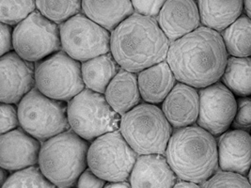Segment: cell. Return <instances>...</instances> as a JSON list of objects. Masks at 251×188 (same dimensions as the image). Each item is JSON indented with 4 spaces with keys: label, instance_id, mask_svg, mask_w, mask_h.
Listing matches in <instances>:
<instances>
[{
    "label": "cell",
    "instance_id": "836d02e7",
    "mask_svg": "<svg viewBox=\"0 0 251 188\" xmlns=\"http://www.w3.org/2000/svg\"><path fill=\"white\" fill-rule=\"evenodd\" d=\"M13 28L11 24L0 23V33H1V48L0 56H3L9 52L13 51Z\"/></svg>",
    "mask_w": 251,
    "mask_h": 188
},
{
    "label": "cell",
    "instance_id": "d6a6232c",
    "mask_svg": "<svg viewBox=\"0 0 251 188\" xmlns=\"http://www.w3.org/2000/svg\"><path fill=\"white\" fill-rule=\"evenodd\" d=\"M105 184L106 182L103 179L94 173L88 166L81 173L75 187L79 188H103L105 187Z\"/></svg>",
    "mask_w": 251,
    "mask_h": 188
},
{
    "label": "cell",
    "instance_id": "4fadbf2b",
    "mask_svg": "<svg viewBox=\"0 0 251 188\" xmlns=\"http://www.w3.org/2000/svg\"><path fill=\"white\" fill-rule=\"evenodd\" d=\"M36 87L35 63L21 58L15 51L0 58V101L18 105Z\"/></svg>",
    "mask_w": 251,
    "mask_h": 188
},
{
    "label": "cell",
    "instance_id": "3957f363",
    "mask_svg": "<svg viewBox=\"0 0 251 188\" xmlns=\"http://www.w3.org/2000/svg\"><path fill=\"white\" fill-rule=\"evenodd\" d=\"M165 155L178 178L200 185L219 167L216 137L198 124L173 130Z\"/></svg>",
    "mask_w": 251,
    "mask_h": 188
},
{
    "label": "cell",
    "instance_id": "603a6c76",
    "mask_svg": "<svg viewBox=\"0 0 251 188\" xmlns=\"http://www.w3.org/2000/svg\"><path fill=\"white\" fill-rule=\"evenodd\" d=\"M121 70L111 52L81 62V71L85 87L104 94L109 83Z\"/></svg>",
    "mask_w": 251,
    "mask_h": 188
},
{
    "label": "cell",
    "instance_id": "74e56055",
    "mask_svg": "<svg viewBox=\"0 0 251 188\" xmlns=\"http://www.w3.org/2000/svg\"><path fill=\"white\" fill-rule=\"evenodd\" d=\"M244 10L246 14L251 18V0H244Z\"/></svg>",
    "mask_w": 251,
    "mask_h": 188
},
{
    "label": "cell",
    "instance_id": "7c38bea8",
    "mask_svg": "<svg viewBox=\"0 0 251 188\" xmlns=\"http://www.w3.org/2000/svg\"><path fill=\"white\" fill-rule=\"evenodd\" d=\"M200 113L197 124L215 137L229 127L237 110L234 94L220 81L200 89Z\"/></svg>",
    "mask_w": 251,
    "mask_h": 188
},
{
    "label": "cell",
    "instance_id": "cb8c5ba5",
    "mask_svg": "<svg viewBox=\"0 0 251 188\" xmlns=\"http://www.w3.org/2000/svg\"><path fill=\"white\" fill-rule=\"evenodd\" d=\"M228 54L231 57H251V18L242 14L220 32Z\"/></svg>",
    "mask_w": 251,
    "mask_h": 188
},
{
    "label": "cell",
    "instance_id": "5bb4252c",
    "mask_svg": "<svg viewBox=\"0 0 251 188\" xmlns=\"http://www.w3.org/2000/svg\"><path fill=\"white\" fill-rule=\"evenodd\" d=\"M42 141L19 126L0 135V166L13 172L39 164Z\"/></svg>",
    "mask_w": 251,
    "mask_h": 188
},
{
    "label": "cell",
    "instance_id": "5b68a950",
    "mask_svg": "<svg viewBox=\"0 0 251 188\" xmlns=\"http://www.w3.org/2000/svg\"><path fill=\"white\" fill-rule=\"evenodd\" d=\"M120 131L139 154H165L173 127L161 106L141 102L121 118Z\"/></svg>",
    "mask_w": 251,
    "mask_h": 188
},
{
    "label": "cell",
    "instance_id": "9a60e30c",
    "mask_svg": "<svg viewBox=\"0 0 251 188\" xmlns=\"http://www.w3.org/2000/svg\"><path fill=\"white\" fill-rule=\"evenodd\" d=\"M156 19L171 42L182 38L202 25L196 0H167Z\"/></svg>",
    "mask_w": 251,
    "mask_h": 188
},
{
    "label": "cell",
    "instance_id": "f546056e",
    "mask_svg": "<svg viewBox=\"0 0 251 188\" xmlns=\"http://www.w3.org/2000/svg\"><path fill=\"white\" fill-rule=\"evenodd\" d=\"M231 127L250 132L251 131V98L240 97L237 100V110Z\"/></svg>",
    "mask_w": 251,
    "mask_h": 188
},
{
    "label": "cell",
    "instance_id": "4316f807",
    "mask_svg": "<svg viewBox=\"0 0 251 188\" xmlns=\"http://www.w3.org/2000/svg\"><path fill=\"white\" fill-rule=\"evenodd\" d=\"M2 188H54L56 186L46 178L39 164H34L11 172Z\"/></svg>",
    "mask_w": 251,
    "mask_h": 188
},
{
    "label": "cell",
    "instance_id": "8992f818",
    "mask_svg": "<svg viewBox=\"0 0 251 188\" xmlns=\"http://www.w3.org/2000/svg\"><path fill=\"white\" fill-rule=\"evenodd\" d=\"M67 114L70 129L89 142L120 129L122 116L108 104L104 94L87 88L69 101Z\"/></svg>",
    "mask_w": 251,
    "mask_h": 188
},
{
    "label": "cell",
    "instance_id": "484cf974",
    "mask_svg": "<svg viewBox=\"0 0 251 188\" xmlns=\"http://www.w3.org/2000/svg\"><path fill=\"white\" fill-rule=\"evenodd\" d=\"M36 5L43 15L58 24L82 12V0H36Z\"/></svg>",
    "mask_w": 251,
    "mask_h": 188
},
{
    "label": "cell",
    "instance_id": "1f68e13d",
    "mask_svg": "<svg viewBox=\"0 0 251 188\" xmlns=\"http://www.w3.org/2000/svg\"><path fill=\"white\" fill-rule=\"evenodd\" d=\"M135 12L140 14L157 17L160 10L167 0H131Z\"/></svg>",
    "mask_w": 251,
    "mask_h": 188
},
{
    "label": "cell",
    "instance_id": "44dd1931",
    "mask_svg": "<svg viewBox=\"0 0 251 188\" xmlns=\"http://www.w3.org/2000/svg\"><path fill=\"white\" fill-rule=\"evenodd\" d=\"M82 12L112 31L135 10L131 0H82Z\"/></svg>",
    "mask_w": 251,
    "mask_h": 188
},
{
    "label": "cell",
    "instance_id": "8d00e7d4",
    "mask_svg": "<svg viewBox=\"0 0 251 188\" xmlns=\"http://www.w3.org/2000/svg\"><path fill=\"white\" fill-rule=\"evenodd\" d=\"M10 174H11V171H9L8 169L0 166V187L1 188L5 184V182L8 180Z\"/></svg>",
    "mask_w": 251,
    "mask_h": 188
},
{
    "label": "cell",
    "instance_id": "f35d334b",
    "mask_svg": "<svg viewBox=\"0 0 251 188\" xmlns=\"http://www.w3.org/2000/svg\"><path fill=\"white\" fill-rule=\"evenodd\" d=\"M248 179H249V181H250V183H251V169H250V171H249V174H248Z\"/></svg>",
    "mask_w": 251,
    "mask_h": 188
},
{
    "label": "cell",
    "instance_id": "d4e9b609",
    "mask_svg": "<svg viewBox=\"0 0 251 188\" xmlns=\"http://www.w3.org/2000/svg\"><path fill=\"white\" fill-rule=\"evenodd\" d=\"M221 82L239 97L251 96V57H228Z\"/></svg>",
    "mask_w": 251,
    "mask_h": 188
},
{
    "label": "cell",
    "instance_id": "30bf717a",
    "mask_svg": "<svg viewBox=\"0 0 251 188\" xmlns=\"http://www.w3.org/2000/svg\"><path fill=\"white\" fill-rule=\"evenodd\" d=\"M61 50L59 24L38 10L13 28V51L37 63Z\"/></svg>",
    "mask_w": 251,
    "mask_h": 188
},
{
    "label": "cell",
    "instance_id": "9c48e42d",
    "mask_svg": "<svg viewBox=\"0 0 251 188\" xmlns=\"http://www.w3.org/2000/svg\"><path fill=\"white\" fill-rule=\"evenodd\" d=\"M137 156L121 131L116 130L91 142L88 166L106 183L129 181Z\"/></svg>",
    "mask_w": 251,
    "mask_h": 188
},
{
    "label": "cell",
    "instance_id": "d590c367",
    "mask_svg": "<svg viewBox=\"0 0 251 188\" xmlns=\"http://www.w3.org/2000/svg\"><path fill=\"white\" fill-rule=\"evenodd\" d=\"M105 188H132L129 181H115L107 182L105 184Z\"/></svg>",
    "mask_w": 251,
    "mask_h": 188
},
{
    "label": "cell",
    "instance_id": "83f0119b",
    "mask_svg": "<svg viewBox=\"0 0 251 188\" xmlns=\"http://www.w3.org/2000/svg\"><path fill=\"white\" fill-rule=\"evenodd\" d=\"M37 11L36 0H0V21L15 26Z\"/></svg>",
    "mask_w": 251,
    "mask_h": 188
},
{
    "label": "cell",
    "instance_id": "2e32d148",
    "mask_svg": "<svg viewBox=\"0 0 251 188\" xmlns=\"http://www.w3.org/2000/svg\"><path fill=\"white\" fill-rule=\"evenodd\" d=\"M160 106L173 129L196 124L200 113L199 89L178 81Z\"/></svg>",
    "mask_w": 251,
    "mask_h": 188
},
{
    "label": "cell",
    "instance_id": "277c9868",
    "mask_svg": "<svg viewBox=\"0 0 251 188\" xmlns=\"http://www.w3.org/2000/svg\"><path fill=\"white\" fill-rule=\"evenodd\" d=\"M90 144L73 130H67L42 142L38 164L56 188H74L88 167Z\"/></svg>",
    "mask_w": 251,
    "mask_h": 188
},
{
    "label": "cell",
    "instance_id": "7a4b0ae2",
    "mask_svg": "<svg viewBox=\"0 0 251 188\" xmlns=\"http://www.w3.org/2000/svg\"><path fill=\"white\" fill-rule=\"evenodd\" d=\"M171 44L156 17L135 12L111 31L110 52L121 68L137 73L166 60Z\"/></svg>",
    "mask_w": 251,
    "mask_h": 188
},
{
    "label": "cell",
    "instance_id": "ac0fdd59",
    "mask_svg": "<svg viewBox=\"0 0 251 188\" xmlns=\"http://www.w3.org/2000/svg\"><path fill=\"white\" fill-rule=\"evenodd\" d=\"M178 177L165 154H139L129 182L133 188H174Z\"/></svg>",
    "mask_w": 251,
    "mask_h": 188
},
{
    "label": "cell",
    "instance_id": "e0dca14e",
    "mask_svg": "<svg viewBox=\"0 0 251 188\" xmlns=\"http://www.w3.org/2000/svg\"><path fill=\"white\" fill-rule=\"evenodd\" d=\"M219 168L248 176L251 167V135L244 130L226 131L217 140Z\"/></svg>",
    "mask_w": 251,
    "mask_h": 188
},
{
    "label": "cell",
    "instance_id": "8fae6325",
    "mask_svg": "<svg viewBox=\"0 0 251 188\" xmlns=\"http://www.w3.org/2000/svg\"><path fill=\"white\" fill-rule=\"evenodd\" d=\"M61 49L80 62L110 52L111 31L83 12L59 24Z\"/></svg>",
    "mask_w": 251,
    "mask_h": 188
},
{
    "label": "cell",
    "instance_id": "f1b7e54d",
    "mask_svg": "<svg viewBox=\"0 0 251 188\" xmlns=\"http://www.w3.org/2000/svg\"><path fill=\"white\" fill-rule=\"evenodd\" d=\"M201 188H251L247 176L229 170H217L213 176L201 185Z\"/></svg>",
    "mask_w": 251,
    "mask_h": 188
},
{
    "label": "cell",
    "instance_id": "d6986e66",
    "mask_svg": "<svg viewBox=\"0 0 251 188\" xmlns=\"http://www.w3.org/2000/svg\"><path fill=\"white\" fill-rule=\"evenodd\" d=\"M137 80L142 101L158 106L178 82L167 59L137 72Z\"/></svg>",
    "mask_w": 251,
    "mask_h": 188
},
{
    "label": "cell",
    "instance_id": "4dcf8cb0",
    "mask_svg": "<svg viewBox=\"0 0 251 188\" xmlns=\"http://www.w3.org/2000/svg\"><path fill=\"white\" fill-rule=\"evenodd\" d=\"M1 129L0 134H5L20 126V119L18 114V106L14 104L1 103Z\"/></svg>",
    "mask_w": 251,
    "mask_h": 188
},
{
    "label": "cell",
    "instance_id": "7402d4cb",
    "mask_svg": "<svg viewBox=\"0 0 251 188\" xmlns=\"http://www.w3.org/2000/svg\"><path fill=\"white\" fill-rule=\"evenodd\" d=\"M201 24L223 31L243 14L244 0H197Z\"/></svg>",
    "mask_w": 251,
    "mask_h": 188
},
{
    "label": "cell",
    "instance_id": "e575fe53",
    "mask_svg": "<svg viewBox=\"0 0 251 188\" xmlns=\"http://www.w3.org/2000/svg\"><path fill=\"white\" fill-rule=\"evenodd\" d=\"M175 188H201L200 184H197L192 181L189 180H184V179H180L178 178L176 181V184L174 186Z\"/></svg>",
    "mask_w": 251,
    "mask_h": 188
},
{
    "label": "cell",
    "instance_id": "6da1fadb",
    "mask_svg": "<svg viewBox=\"0 0 251 188\" xmlns=\"http://www.w3.org/2000/svg\"><path fill=\"white\" fill-rule=\"evenodd\" d=\"M228 56L221 33L201 25L172 42L167 61L177 81L200 90L221 80Z\"/></svg>",
    "mask_w": 251,
    "mask_h": 188
},
{
    "label": "cell",
    "instance_id": "ffe728a7",
    "mask_svg": "<svg viewBox=\"0 0 251 188\" xmlns=\"http://www.w3.org/2000/svg\"><path fill=\"white\" fill-rule=\"evenodd\" d=\"M104 96L108 104L121 116L132 110L143 102L137 72L121 68L106 88Z\"/></svg>",
    "mask_w": 251,
    "mask_h": 188
},
{
    "label": "cell",
    "instance_id": "ba28073f",
    "mask_svg": "<svg viewBox=\"0 0 251 188\" xmlns=\"http://www.w3.org/2000/svg\"><path fill=\"white\" fill-rule=\"evenodd\" d=\"M35 80L42 94L67 103L86 88L81 62L62 49L35 63Z\"/></svg>",
    "mask_w": 251,
    "mask_h": 188
},
{
    "label": "cell",
    "instance_id": "52a82bcc",
    "mask_svg": "<svg viewBox=\"0 0 251 188\" xmlns=\"http://www.w3.org/2000/svg\"><path fill=\"white\" fill-rule=\"evenodd\" d=\"M17 106L20 126L42 142L70 129L68 103L50 98L36 87Z\"/></svg>",
    "mask_w": 251,
    "mask_h": 188
}]
</instances>
